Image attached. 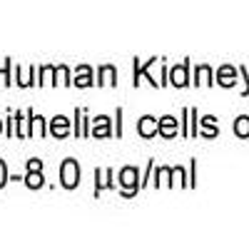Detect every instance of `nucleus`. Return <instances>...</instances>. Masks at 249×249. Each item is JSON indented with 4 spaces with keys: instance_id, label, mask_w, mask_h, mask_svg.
Returning a JSON list of instances; mask_svg holds the SVG:
<instances>
[{
    "instance_id": "f03ea898",
    "label": "nucleus",
    "mask_w": 249,
    "mask_h": 249,
    "mask_svg": "<svg viewBox=\"0 0 249 249\" xmlns=\"http://www.w3.org/2000/svg\"><path fill=\"white\" fill-rule=\"evenodd\" d=\"M140 175H137V170L135 167H124L122 172H120V184H122V195L124 197H132L137 190H140Z\"/></svg>"
},
{
    "instance_id": "f3484780",
    "label": "nucleus",
    "mask_w": 249,
    "mask_h": 249,
    "mask_svg": "<svg viewBox=\"0 0 249 249\" xmlns=\"http://www.w3.org/2000/svg\"><path fill=\"white\" fill-rule=\"evenodd\" d=\"M5 182H8V167H5V162L0 160V187H5Z\"/></svg>"
},
{
    "instance_id": "6ab92c4d",
    "label": "nucleus",
    "mask_w": 249,
    "mask_h": 249,
    "mask_svg": "<svg viewBox=\"0 0 249 249\" xmlns=\"http://www.w3.org/2000/svg\"><path fill=\"white\" fill-rule=\"evenodd\" d=\"M197 75L202 77V82H210V68H204V65H202V68L197 70Z\"/></svg>"
},
{
    "instance_id": "2eb2a0df",
    "label": "nucleus",
    "mask_w": 249,
    "mask_h": 249,
    "mask_svg": "<svg viewBox=\"0 0 249 249\" xmlns=\"http://www.w3.org/2000/svg\"><path fill=\"white\" fill-rule=\"evenodd\" d=\"M202 124H204V135H207V137L217 135V127H214V117H204V120H202Z\"/></svg>"
},
{
    "instance_id": "f8f14e48",
    "label": "nucleus",
    "mask_w": 249,
    "mask_h": 249,
    "mask_svg": "<svg viewBox=\"0 0 249 249\" xmlns=\"http://www.w3.org/2000/svg\"><path fill=\"white\" fill-rule=\"evenodd\" d=\"M110 170H97V177H100V182H97V187H95V195L100 192V190H105V187H112V182H110Z\"/></svg>"
},
{
    "instance_id": "7ed1b4c3",
    "label": "nucleus",
    "mask_w": 249,
    "mask_h": 249,
    "mask_svg": "<svg viewBox=\"0 0 249 249\" xmlns=\"http://www.w3.org/2000/svg\"><path fill=\"white\" fill-rule=\"evenodd\" d=\"M157 130H160V122H155V117H150V115H144L140 120V124H137V132L142 137H155Z\"/></svg>"
},
{
    "instance_id": "20e7f679",
    "label": "nucleus",
    "mask_w": 249,
    "mask_h": 249,
    "mask_svg": "<svg viewBox=\"0 0 249 249\" xmlns=\"http://www.w3.org/2000/svg\"><path fill=\"white\" fill-rule=\"evenodd\" d=\"M50 132L55 135V137H68V132H70V120L68 117H62V115H57L53 122H50Z\"/></svg>"
},
{
    "instance_id": "dca6fc26",
    "label": "nucleus",
    "mask_w": 249,
    "mask_h": 249,
    "mask_svg": "<svg viewBox=\"0 0 249 249\" xmlns=\"http://www.w3.org/2000/svg\"><path fill=\"white\" fill-rule=\"evenodd\" d=\"M55 72H57V77H60V80H57L60 85H70V72H68V68H65V65H60Z\"/></svg>"
},
{
    "instance_id": "aec40b11",
    "label": "nucleus",
    "mask_w": 249,
    "mask_h": 249,
    "mask_svg": "<svg viewBox=\"0 0 249 249\" xmlns=\"http://www.w3.org/2000/svg\"><path fill=\"white\" fill-rule=\"evenodd\" d=\"M28 170H43V162H40V160H30L28 162Z\"/></svg>"
},
{
    "instance_id": "6e6552de",
    "label": "nucleus",
    "mask_w": 249,
    "mask_h": 249,
    "mask_svg": "<svg viewBox=\"0 0 249 249\" xmlns=\"http://www.w3.org/2000/svg\"><path fill=\"white\" fill-rule=\"evenodd\" d=\"M97 82H100V85H117V70L112 65H102Z\"/></svg>"
},
{
    "instance_id": "412c9836",
    "label": "nucleus",
    "mask_w": 249,
    "mask_h": 249,
    "mask_svg": "<svg viewBox=\"0 0 249 249\" xmlns=\"http://www.w3.org/2000/svg\"><path fill=\"white\" fill-rule=\"evenodd\" d=\"M0 132H3V120H0Z\"/></svg>"
},
{
    "instance_id": "423d86ee",
    "label": "nucleus",
    "mask_w": 249,
    "mask_h": 249,
    "mask_svg": "<svg viewBox=\"0 0 249 249\" xmlns=\"http://www.w3.org/2000/svg\"><path fill=\"white\" fill-rule=\"evenodd\" d=\"M157 132H160L162 137H175V135H177V120H175V117H170V115H167V117H162V120H160V130H157Z\"/></svg>"
},
{
    "instance_id": "1a4fd4ad",
    "label": "nucleus",
    "mask_w": 249,
    "mask_h": 249,
    "mask_svg": "<svg viewBox=\"0 0 249 249\" xmlns=\"http://www.w3.org/2000/svg\"><path fill=\"white\" fill-rule=\"evenodd\" d=\"M92 135H95V137H110V120H107L105 115L95 120V124H92Z\"/></svg>"
},
{
    "instance_id": "0eeeda50",
    "label": "nucleus",
    "mask_w": 249,
    "mask_h": 249,
    "mask_svg": "<svg viewBox=\"0 0 249 249\" xmlns=\"http://www.w3.org/2000/svg\"><path fill=\"white\" fill-rule=\"evenodd\" d=\"M187 68H190V62H182V65L179 68H175L172 72H170V82H172V85H177V88H184L187 85Z\"/></svg>"
},
{
    "instance_id": "39448f33",
    "label": "nucleus",
    "mask_w": 249,
    "mask_h": 249,
    "mask_svg": "<svg viewBox=\"0 0 249 249\" xmlns=\"http://www.w3.org/2000/svg\"><path fill=\"white\" fill-rule=\"evenodd\" d=\"M75 85L77 88H90L92 85V70H90V65H80L75 70Z\"/></svg>"
},
{
    "instance_id": "9b49d317",
    "label": "nucleus",
    "mask_w": 249,
    "mask_h": 249,
    "mask_svg": "<svg viewBox=\"0 0 249 249\" xmlns=\"http://www.w3.org/2000/svg\"><path fill=\"white\" fill-rule=\"evenodd\" d=\"M30 124H33L30 135H35V137H45V120H43V117H40V115H30Z\"/></svg>"
},
{
    "instance_id": "ddd939ff",
    "label": "nucleus",
    "mask_w": 249,
    "mask_h": 249,
    "mask_svg": "<svg viewBox=\"0 0 249 249\" xmlns=\"http://www.w3.org/2000/svg\"><path fill=\"white\" fill-rule=\"evenodd\" d=\"M219 85H224V88L234 85V70L232 68H222L219 70Z\"/></svg>"
},
{
    "instance_id": "9d476101",
    "label": "nucleus",
    "mask_w": 249,
    "mask_h": 249,
    "mask_svg": "<svg viewBox=\"0 0 249 249\" xmlns=\"http://www.w3.org/2000/svg\"><path fill=\"white\" fill-rule=\"evenodd\" d=\"M25 184L30 187V190H40V187L45 184V182H43V175H40V170H28Z\"/></svg>"
},
{
    "instance_id": "f257e3e1",
    "label": "nucleus",
    "mask_w": 249,
    "mask_h": 249,
    "mask_svg": "<svg viewBox=\"0 0 249 249\" xmlns=\"http://www.w3.org/2000/svg\"><path fill=\"white\" fill-rule=\"evenodd\" d=\"M60 179H62V187L65 190H75V187L80 184V167L75 160H65L60 167Z\"/></svg>"
},
{
    "instance_id": "a211bd4d",
    "label": "nucleus",
    "mask_w": 249,
    "mask_h": 249,
    "mask_svg": "<svg viewBox=\"0 0 249 249\" xmlns=\"http://www.w3.org/2000/svg\"><path fill=\"white\" fill-rule=\"evenodd\" d=\"M55 72V68L53 65H48V68H43V80H40V85H45V82H50V75Z\"/></svg>"
},
{
    "instance_id": "4468645a",
    "label": "nucleus",
    "mask_w": 249,
    "mask_h": 249,
    "mask_svg": "<svg viewBox=\"0 0 249 249\" xmlns=\"http://www.w3.org/2000/svg\"><path fill=\"white\" fill-rule=\"evenodd\" d=\"M234 132H237L239 137H249V117H239V120H237Z\"/></svg>"
}]
</instances>
